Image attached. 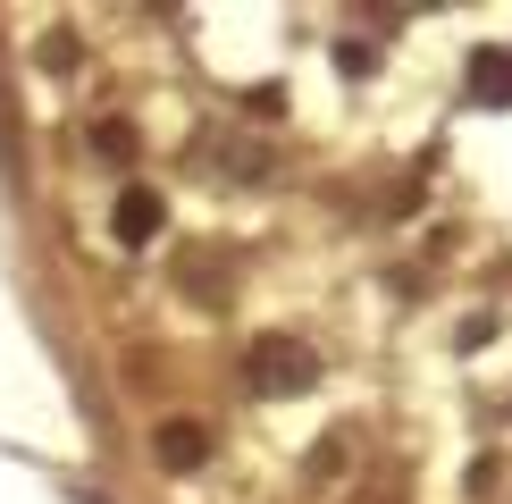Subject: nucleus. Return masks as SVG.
Here are the masks:
<instances>
[{
    "mask_svg": "<svg viewBox=\"0 0 512 504\" xmlns=\"http://www.w3.org/2000/svg\"><path fill=\"white\" fill-rule=\"evenodd\" d=\"M118 236L126 244H152L160 236V194H152V185H126V194H118Z\"/></svg>",
    "mask_w": 512,
    "mask_h": 504,
    "instance_id": "obj_2",
    "label": "nucleus"
},
{
    "mask_svg": "<svg viewBox=\"0 0 512 504\" xmlns=\"http://www.w3.org/2000/svg\"><path fill=\"white\" fill-rule=\"evenodd\" d=\"M311 378H319V362L303 345H286V336H261V345H252V387L261 395H303Z\"/></svg>",
    "mask_w": 512,
    "mask_h": 504,
    "instance_id": "obj_1",
    "label": "nucleus"
},
{
    "mask_svg": "<svg viewBox=\"0 0 512 504\" xmlns=\"http://www.w3.org/2000/svg\"><path fill=\"white\" fill-rule=\"evenodd\" d=\"M152 446H160V462H168V471H194V462L210 454V437L194 429V420H168V429L152 437Z\"/></svg>",
    "mask_w": 512,
    "mask_h": 504,
    "instance_id": "obj_3",
    "label": "nucleus"
},
{
    "mask_svg": "<svg viewBox=\"0 0 512 504\" xmlns=\"http://www.w3.org/2000/svg\"><path fill=\"white\" fill-rule=\"evenodd\" d=\"M471 76H479V93H487V101H512V51H479V59H471Z\"/></svg>",
    "mask_w": 512,
    "mask_h": 504,
    "instance_id": "obj_4",
    "label": "nucleus"
},
{
    "mask_svg": "<svg viewBox=\"0 0 512 504\" xmlns=\"http://www.w3.org/2000/svg\"><path fill=\"white\" fill-rule=\"evenodd\" d=\"M93 152H101V160H135V135H126L118 118H101V126H93Z\"/></svg>",
    "mask_w": 512,
    "mask_h": 504,
    "instance_id": "obj_5",
    "label": "nucleus"
}]
</instances>
